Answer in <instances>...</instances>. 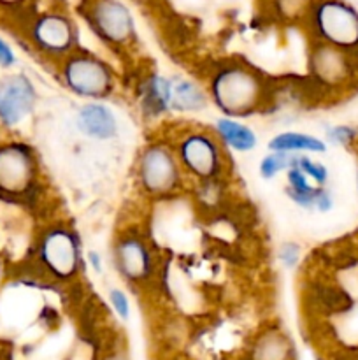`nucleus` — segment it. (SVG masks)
<instances>
[{
	"label": "nucleus",
	"mask_w": 358,
	"mask_h": 360,
	"mask_svg": "<svg viewBox=\"0 0 358 360\" xmlns=\"http://www.w3.org/2000/svg\"><path fill=\"white\" fill-rule=\"evenodd\" d=\"M209 102L225 118H246L260 112L270 98V84L258 69L237 60L220 63L207 81Z\"/></svg>",
	"instance_id": "1"
},
{
	"label": "nucleus",
	"mask_w": 358,
	"mask_h": 360,
	"mask_svg": "<svg viewBox=\"0 0 358 360\" xmlns=\"http://www.w3.org/2000/svg\"><path fill=\"white\" fill-rule=\"evenodd\" d=\"M172 148L185 178L195 179L200 185L221 181L228 172L227 148L214 130H185L175 137Z\"/></svg>",
	"instance_id": "2"
},
{
	"label": "nucleus",
	"mask_w": 358,
	"mask_h": 360,
	"mask_svg": "<svg viewBox=\"0 0 358 360\" xmlns=\"http://www.w3.org/2000/svg\"><path fill=\"white\" fill-rule=\"evenodd\" d=\"M312 42L332 46L358 58V11L344 0H316L307 14Z\"/></svg>",
	"instance_id": "3"
},
{
	"label": "nucleus",
	"mask_w": 358,
	"mask_h": 360,
	"mask_svg": "<svg viewBox=\"0 0 358 360\" xmlns=\"http://www.w3.org/2000/svg\"><path fill=\"white\" fill-rule=\"evenodd\" d=\"M60 79L70 94L90 102L104 101L116 88L111 65L95 53L79 48L60 62Z\"/></svg>",
	"instance_id": "4"
},
{
	"label": "nucleus",
	"mask_w": 358,
	"mask_h": 360,
	"mask_svg": "<svg viewBox=\"0 0 358 360\" xmlns=\"http://www.w3.org/2000/svg\"><path fill=\"white\" fill-rule=\"evenodd\" d=\"M135 174L140 192L151 199L174 195L185 179L174 148L168 141H153L142 148L137 158Z\"/></svg>",
	"instance_id": "5"
},
{
	"label": "nucleus",
	"mask_w": 358,
	"mask_h": 360,
	"mask_svg": "<svg viewBox=\"0 0 358 360\" xmlns=\"http://www.w3.org/2000/svg\"><path fill=\"white\" fill-rule=\"evenodd\" d=\"M37 262L56 281H69L83 266V245L70 225L51 224L41 232L35 248Z\"/></svg>",
	"instance_id": "6"
},
{
	"label": "nucleus",
	"mask_w": 358,
	"mask_h": 360,
	"mask_svg": "<svg viewBox=\"0 0 358 360\" xmlns=\"http://www.w3.org/2000/svg\"><path fill=\"white\" fill-rule=\"evenodd\" d=\"M309 83L319 94H332L354 84L358 77V58L332 46L312 42L307 56Z\"/></svg>",
	"instance_id": "7"
},
{
	"label": "nucleus",
	"mask_w": 358,
	"mask_h": 360,
	"mask_svg": "<svg viewBox=\"0 0 358 360\" xmlns=\"http://www.w3.org/2000/svg\"><path fill=\"white\" fill-rule=\"evenodd\" d=\"M39 181L34 148L21 141L0 143V195L9 199L30 195Z\"/></svg>",
	"instance_id": "8"
},
{
	"label": "nucleus",
	"mask_w": 358,
	"mask_h": 360,
	"mask_svg": "<svg viewBox=\"0 0 358 360\" xmlns=\"http://www.w3.org/2000/svg\"><path fill=\"white\" fill-rule=\"evenodd\" d=\"M112 264L126 283L142 287L154 274V255L140 232L125 231L112 243Z\"/></svg>",
	"instance_id": "9"
},
{
	"label": "nucleus",
	"mask_w": 358,
	"mask_h": 360,
	"mask_svg": "<svg viewBox=\"0 0 358 360\" xmlns=\"http://www.w3.org/2000/svg\"><path fill=\"white\" fill-rule=\"evenodd\" d=\"M86 18L97 37L111 48L123 49L135 42L133 18L119 0H95L88 7Z\"/></svg>",
	"instance_id": "10"
},
{
	"label": "nucleus",
	"mask_w": 358,
	"mask_h": 360,
	"mask_svg": "<svg viewBox=\"0 0 358 360\" xmlns=\"http://www.w3.org/2000/svg\"><path fill=\"white\" fill-rule=\"evenodd\" d=\"M30 39L37 51L62 62L77 49V27L67 14L46 13L32 25Z\"/></svg>",
	"instance_id": "11"
},
{
	"label": "nucleus",
	"mask_w": 358,
	"mask_h": 360,
	"mask_svg": "<svg viewBox=\"0 0 358 360\" xmlns=\"http://www.w3.org/2000/svg\"><path fill=\"white\" fill-rule=\"evenodd\" d=\"M39 95L25 74H13L0 83V125L13 129L34 112Z\"/></svg>",
	"instance_id": "12"
},
{
	"label": "nucleus",
	"mask_w": 358,
	"mask_h": 360,
	"mask_svg": "<svg viewBox=\"0 0 358 360\" xmlns=\"http://www.w3.org/2000/svg\"><path fill=\"white\" fill-rule=\"evenodd\" d=\"M172 83L160 74H150L139 84V108L144 118L154 120L171 111Z\"/></svg>",
	"instance_id": "13"
},
{
	"label": "nucleus",
	"mask_w": 358,
	"mask_h": 360,
	"mask_svg": "<svg viewBox=\"0 0 358 360\" xmlns=\"http://www.w3.org/2000/svg\"><path fill=\"white\" fill-rule=\"evenodd\" d=\"M77 129L90 139L107 141L118 134V122L107 105L102 102H86L76 116Z\"/></svg>",
	"instance_id": "14"
},
{
	"label": "nucleus",
	"mask_w": 358,
	"mask_h": 360,
	"mask_svg": "<svg viewBox=\"0 0 358 360\" xmlns=\"http://www.w3.org/2000/svg\"><path fill=\"white\" fill-rule=\"evenodd\" d=\"M293 341L281 327H269L255 338L251 360H293Z\"/></svg>",
	"instance_id": "15"
},
{
	"label": "nucleus",
	"mask_w": 358,
	"mask_h": 360,
	"mask_svg": "<svg viewBox=\"0 0 358 360\" xmlns=\"http://www.w3.org/2000/svg\"><path fill=\"white\" fill-rule=\"evenodd\" d=\"M214 134L225 148L237 151V153L253 151L258 144L255 130L234 118H225V116L218 118L214 122Z\"/></svg>",
	"instance_id": "16"
},
{
	"label": "nucleus",
	"mask_w": 358,
	"mask_h": 360,
	"mask_svg": "<svg viewBox=\"0 0 358 360\" xmlns=\"http://www.w3.org/2000/svg\"><path fill=\"white\" fill-rule=\"evenodd\" d=\"M270 151H283V153L291 155H304V153H325L326 144L319 137L305 132H295V130H286V132L276 134L269 141Z\"/></svg>",
	"instance_id": "17"
},
{
	"label": "nucleus",
	"mask_w": 358,
	"mask_h": 360,
	"mask_svg": "<svg viewBox=\"0 0 358 360\" xmlns=\"http://www.w3.org/2000/svg\"><path fill=\"white\" fill-rule=\"evenodd\" d=\"M209 104V95L199 83L190 79H178L172 83L171 111L200 112Z\"/></svg>",
	"instance_id": "18"
},
{
	"label": "nucleus",
	"mask_w": 358,
	"mask_h": 360,
	"mask_svg": "<svg viewBox=\"0 0 358 360\" xmlns=\"http://www.w3.org/2000/svg\"><path fill=\"white\" fill-rule=\"evenodd\" d=\"M286 183H288V197L297 204L302 210H314V200L318 195L319 188L323 186L312 185L311 179L297 167L291 165L286 171Z\"/></svg>",
	"instance_id": "19"
},
{
	"label": "nucleus",
	"mask_w": 358,
	"mask_h": 360,
	"mask_svg": "<svg viewBox=\"0 0 358 360\" xmlns=\"http://www.w3.org/2000/svg\"><path fill=\"white\" fill-rule=\"evenodd\" d=\"M295 158L297 155L283 153V151H270L269 155L260 160L258 172L263 179L276 178L281 172H286L291 165H295Z\"/></svg>",
	"instance_id": "20"
},
{
	"label": "nucleus",
	"mask_w": 358,
	"mask_h": 360,
	"mask_svg": "<svg viewBox=\"0 0 358 360\" xmlns=\"http://www.w3.org/2000/svg\"><path fill=\"white\" fill-rule=\"evenodd\" d=\"M295 165H297L309 179H312L316 186H325L326 181H329V169H326L321 162L312 160L307 155H297Z\"/></svg>",
	"instance_id": "21"
},
{
	"label": "nucleus",
	"mask_w": 358,
	"mask_h": 360,
	"mask_svg": "<svg viewBox=\"0 0 358 360\" xmlns=\"http://www.w3.org/2000/svg\"><path fill=\"white\" fill-rule=\"evenodd\" d=\"M107 299L116 315H118L123 322H126V320L130 319V315H132V306H130V301L128 297H126L125 292L118 287H112L107 290Z\"/></svg>",
	"instance_id": "22"
},
{
	"label": "nucleus",
	"mask_w": 358,
	"mask_h": 360,
	"mask_svg": "<svg viewBox=\"0 0 358 360\" xmlns=\"http://www.w3.org/2000/svg\"><path fill=\"white\" fill-rule=\"evenodd\" d=\"M300 257H302V250L297 243L293 241H286L279 246L277 250V260L281 262V266L284 269H295L300 262Z\"/></svg>",
	"instance_id": "23"
},
{
	"label": "nucleus",
	"mask_w": 358,
	"mask_h": 360,
	"mask_svg": "<svg viewBox=\"0 0 358 360\" xmlns=\"http://www.w3.org/2000/svg\"><path fill=\"white\" fill-rule=\"evenodd\" d=\"M358 136V130L350 125H336L326 129V139L332 144H339V146H347L353 143Z\"/></svg>",
	"instance_id": "24"
},
{
	"label": "nucleus",
	"mask_w": 358,
	"mask_h": 360,
	"mask_svg": "<svg viewBox=\"0 0 358 360\" xmlns=\"http://www.w3.org/2000/svg\"><path fill=\"white\" fill-rule=\"evenodd\" d=\"M332 207H333L332 193L325 188H319L318 195H316V200H314V210L319 211V213H329Z\"/></svg>",
	"instance_id": "25"
},
{
	"label": "nucleus",
	"mask_w": 358,
	"mask_h": 360,
	"mask_svg": "<svg viewBox=\"0 0 358 360\" xmlns=\"http://www.w3.org/2000/svg\"><path fill=\"white\" fill-rule=\"evenodd\" d=\"M14 63H16L14 51L9 48V44H7L6 41H2V39H0V67H4V69H9V67H13Z\"/></svg>",
	"instance_id": "26"
},
{
	"label": "nucleus",
	"mask_w": 358,
	"mask_h": 360,
	"mask_svg": "<svg viewBox=\"0 0 358 360\" xmlns=\"http://www.w3.org/2000/svg\"><path fill=\"white\" fill-rule=\"evenodd\" d=\"M86 260H88V264H90V267L95 271V273H102V257L98 255L97 252L88 253Z\"/></svg>",
	"instance_id": "27"
},
{
	"label": "nucleus",
	"mask_w": 358,
	"mask_h": 360,
	"mask_svg": "<svg viewBox=\"0 0 358 360\" xmlns=\"http://www.w3.org/2000/svg\"><path fill=\"white\" fill-rule=\"evenodd\" d=\"M105 360H126V357H125V355H121V354H114V355H111V357H107Z\"/></svg>",
	"instance_id": "28"
},
{
	"label": "nucleus",
	"mask_w": 358,
	"mask_h": 360,
	"mask_svg": "<svg viewBox=\"0 0 358 360\" xmlns=\"http://www.w3.org/2000/svg\"><path fill=\"white\" fill-rule=\"evenodd\" d=\"M165 360H183V359H178V357H172V359H165Z\"/></svg>",
	"instance_id": "29"
}]
</instances>
